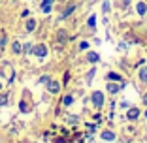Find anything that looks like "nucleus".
<instances>
[{"instance_id": "obj_13", "label": "nucleus", "mask_w": 147, "mask_h": 143, "mask_svg": "<svg viewBox=\"0 0 147 143\" xmlns=\"http://www.w3.org/2000/svg\"><path fill=\"white\" fill-rule=\"evenodd\" d=\"M108 79H111V81H123L121 75H119V74H113V72H111V74H108Z\"/></svg>"}, {"instance_id": "obj_4", "label": "nucleus", "mask_w": 147, "mask_h": 143, "mask_svg": "<svg viewBox=\"0 0 147 143\" xmlns=\"http://www.w3.org/2000/svg\"><path fill=\"white\" fill-rule=\"evenodd\" d=\"M53 8V0H42V11L43 13H49Z\"/></svg>"}, {"instance_id": "obj_19", "label": "nucleus", "mask_w": 147, "mask_h": 143, "mask_svg": "<svg viewBox=\"0 0 147 143\" xmlns=\"http://www.w3.org/2000/svg\"><path fill=\"white\" fill-rule=\"evenodd\" d=\"M49 79H51V77H49V75H43V77H42V79H40V81H42V83H47V81H49Z\"/></svg>"}, {"instance_id": "obj_7", "label": "nucleus", "mask_w": 147, "mask_h": 143, "mask_svg": "<svg viewBox=\"0 0 147 143\" xmlns=\"http://www.w3.org/2000/svg\"><path fill=\"white\" fill-rule=\"evenodd\" d=\"M36 30V21L34 19H28L26 21V32H34Z\"/></svg>"}, {"instance_id": "obj_14", "label": "nucleus", "mask_w": 147, "mask_h": 143, "mask_svg": "<svg viewBox=\"0 0 147 143\" xmlns=\"http://www.w3.org/2000/svg\"><path fill=\"white\" fill-rule=\"evenodd\" d=\"M140 79H142V81H147V66L142 68V72H140Z\"/></svg>"}, {"instance_id": "obj_8", "label": "nucleus", "mask_w": 147, "mask_h": 143, "mask_svg": "<svg viewBox=\"0 0 147 143\" xmlns=\"http://www.w3.org/2000/svg\"><path fill=\"white\" fill-rule=\"evenodd\" d=\"M138 115H140V109L138 107H132L128 113H126V117H128V119H138Z\"/></svg>"}, {"instance_id": "obj_17", "label": "nucleus", "mask_w": 147, "mask_h": 143, "mask_svg": "<svg viewBox=\"0 0 147 143\" xmlns=\"http://www.w3.org/2000/svg\"><path fill=\"white\" fill-rule=\"evenodd\" d=\"M8 104V96L6 94H0V105H6Z\"/></svg>"}, {"instance_id": "obj_1", "label": "nucleus", "mask_w": 147, "mask_h": 143, "mask_svg": "<svg viewBox=\"0 0 147 143\" xmlns=\"http://www.w3.org/2000/svg\"><path fill=\"white\" fill-rule=\"evenodd\" d=\"M32 53L40 58H43V56H47V47L45 45H36V47H32Z\"/></svg>"}, {"instance_id": "obj_10", "label": "nucleus", "mask_w": 147, "mask_h": 143, "mask_svg": "<svg viewBox=\"0 0 147 143\" xmlns=\"http://www.w3.org/2000/svg\"><path fill=\"white\" fill-rule=\"evenodd\" d=\"M119 87H121V85H115V83H109V85H108V91L115 94V92H119Z\"/></svg>"}, {"instance_id": "obj_12", "label": "nucleus", "mask_w": 147, "mask_h": 143, "mask_svg": "<svg viewBox=\"0 0 147 143\" xmlns=\"http://www.w3.org/2000/svg\"><path fill=\"white\" fill-rule=\"evenodd\" d=\"M145 11H147V6L143 4V2H140V4H138V13H140V15H145Z\"/></svg>"}, {"instance_id": "obj_16", "label": "nucleus", "mask_w": 147, "mask_h": 143, "mask_svg": "<svg viewBox=\"0 0 147 143\" xmlns=\"http://www.w3.org/2000/svg\"><path fill=\"white\" fill-rule=\"evenodd\" d=\"M74 102V98H72V94H68V96H64V100H62V104L64 105H70Z\"/></svg>"}, {"instance_id": "obj_25", "label": "nucleus", "mask_w": 147, "mask_h": 143, "mask_svg": "<svg viewBox=\"0 0 147 143\" xmlns=\"http://www.w3.org/2000/svg\"><path fill=\"white\" fill-rule=\"evenodd\" d=\"M145 117H147V111H145Z\"/></svg>"}, {"instance_id": "obj_24", "label": "nucleus", "mask_w": 147, "mask_h": 143, "mask_svg": "<svg viewBox=\"0 0 147 143\" xmlns=\"http://www.w3.org/2000/svg\"><path fill=\"white\" fill-rule=\"evenodd\" d=\"M0 89H2V83H0Z\"/></svg>"}, {"instance_id": "obj_2", "label": "nucleus", "mask_w": 147, "mask_h": 143, "mask_svg": "<svg viewBox=\"0 0 147 143\" xmlns=\"http://www.w3.org/2000/svg\"><path fill=\"white\" fill-rule=\"evenodd\" d=\"M92 104L96 105V107H100V105L104 104V94L100 91H96V92H92Z\"/></svg>"}, {"instance_id": "obj_11", "label": "nucleus", "mask_w": 147, "mask_h": 143, "mask_svg": "<svg viewBox=\"0 0 147 143\" xmlns=\"http://www.w3.org/2000/svg\"><path fill=\"white\" fill-rule=\"evenodd\" d=\"M98 58H100V56H98V53H94V51H91V53H89V62H98Z\"/></svg>"}, {"instance_id": "obj_3", "label": "nucleus", "mask_w": 147, "mask_h": 143, "mask_svg": "<svg viewBox=\"0 0 147 143\" xmlns=\"http://www.w3.org/2000/svg\"><path fill=\"white\" fill-rule=\"evenodd\" d=\"M47 89H49V92H59V91H61V83L49 79V81H47Z\"/></svg>"}, {"instance_id": "obj_23", "label": "nucleus", "mask_w": 147, "mask_h": 143, "mask_svg": "<svg viewBox=\"0 0 147 143\" xmlns=\"http://www.w3.org/2000/svg\"><path fill=\"white\" fill-rule=\"evenodd\" d=\"M128 2H130V0H125V4H128Z\"/></svg>"}, {"instance_id": "obj_20", "label": "nucleus", "mask_w": 147, "mask_h": 143, "mask_svg": "<svg viewBox=\"0 0 147 143\" xmlns=\"http://www.w3.org/2000/svg\"><path fill=\"white\" fill-rule=\"evenodd\" d=\"M109 11V4H108V2H104V13H108Z\"/></svg>"}, {"instance_id": "obj_22", "label": "nucleus", "mask_w": 147, "mask_h": 143, "mask_svg": "<svg viewBox=\"0 0 147 143\" xmlns=\"http://www.w3.org/2000/svg\"><path fill=\"white\" fill-rule=\"evenodd\" d=\"M143 104H145V105H147V94H145V96H143Z\"/></svg>"}, {"instance_id": "obj_6", "label": "nucleus", "mask_w": 147, "mask_h": 143, "mask_svg": "<svg viewBox=\"0 0 147 143\" xmlns=\"http://www.w3.org/2000/svg\"><path fill=\"white\" fill-rule=\"evenodd\" d=\"M102 139H106V141H113V139H115V134L109 132V130H106V132H102Z\"/></svg>"}, {"instance_id": "obj_5", "label": "nucleus", "mask_w": 147, "mask_h": 143, "mask_svg": "<svg viewBox=\"0 0 147 143\" xmlns=\"http://www.w3.org/2000/svg\"><path fill=\"white\" fill-rule=\"evenodd\" d=\"M76 11V4H68V8L64 9V11H62V15H61V19H64V17H68L70 13H74Z\"/></svg>"}, {"instance_id": "obj_18", "label": "nucleus", "mask_w": 147, "mask_h": 143, "mask_svg": "<svg viewBox=\"0 0 147 143\" xmlns=\"http://www.w3.org/2000/svg\"><path fill=\"white\" fill-rule=\"evenodd\" d=\"M94 23H96V17H94V15H91V17H89V26L92 28V26H94Z\"/></svg>"}, {"instance_id": "obj_9", "label": "nucleus", "mask_w": 147, "mask_h": 143, "mask_svg": "<svg viewBox=\"0 0 147 143\" xmlns=\"http://www.w3.org/2000/svg\"><path fill=\"white\" fill-rule=\"evenodd\" d=\"M66 38H68V36H66V30H62V28H61V30L57 32V40H59L61 44H64V42H66Z\"/></svg>"}, {"instance_id": "obj_15", "label": "nucleus", "mask_w": 147, "mask_h": 143, "mask_svg": "<svg viewBox=\"0 0 147 143\" xmlns=\"http://www.w3.org/2000/svg\"><path fill=\"white\" fill-rule=\"evenodd\" d=\"M11 49H13V53H21V44H19V42H13Z\"/></svg>"}, {"instance_id": "obj_21", "label": "nucleus", "mask_w": 147, "mask_h": 143, "mask_svg": "<svg viewBox=\"0 0 147 143\" xmlns=\"http://www.w3.org/2000/svg\"><path fill=\"white\" fill-rule=\"evenodd\" d=\"M55 143H64V139H62V138H57V139H55Z\"/></svg>"}]
</instances>
